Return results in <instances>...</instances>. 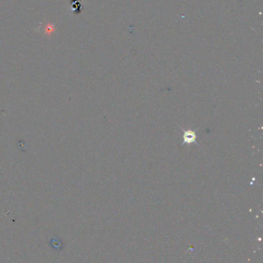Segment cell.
<instances>
[{
    "mask_svg": "<svg viewBox=\"0 0 263 263\" xmlns=\"http://www.w3.org/2000/svg\"><path fill=\"white\" fill-rule=\"evenodd\" d=\"M196 139V135L194 132L187 131L184 133V141L186 143H193Z\"/></svg>",
    "mask_w": 263,
    "mask_h": 263,
    "instance_id": "1",
    "label": "cell"
}]
</instances>
